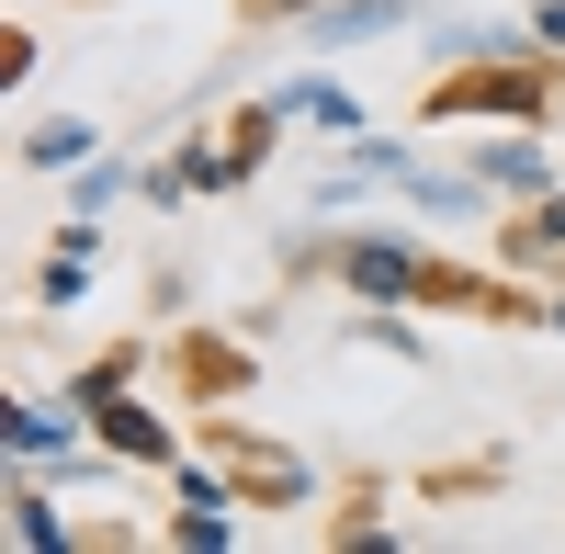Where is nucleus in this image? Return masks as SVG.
Listing matches in <instances>:
<instances>
[{
	"label": "nucleus",
	"mask_w": 565,
	"mask_h": 554,
	"mask_svg": "<svg viewBox=\"0 0 565 554\" xmlns=\"http://www.w3.org/2000/svg\"><path fill=\"white\" fill-rule=\"evenodd\" d=\"M487 181H509V193L532 181V193H543V148H532V136H521V148H487Z\"/></svg>",
	"instance_id": "39448f33"
},
{
	"label": "nucleus",
	"mask_w": 565,
	"mask_h": 554,
	"mask_svg": "<svg viewBox=\"0 0 565 554\" xmlns=\"http://www.w3.org/2000/svg\"><path fill=\"white\" fill-rule=\"evenodd\" d=\"M57 441H68V430L45 419V407H12V452H57Z\"/></svg>",
	"instance_id": "0eeeda50"
},
{
	"label": "nucleus",
	"mask_w": 565,
	"mask_h": 554,
	"mask_svg": "<svg viewBox=\"0 0 565 554\" xmlns=\"http://www.w3.org/2000/svg\"><path fill=\"white\" fill-rule=\"evenodd\" d=\"M12 532H23L34 554H57V543H68V532H57V510H45V498H12Z\"/></svg>",
	"instance_id": "423d86ee"
},
{
	"label": "nucleus",
	"mask_w": 565,
	"mask_h": 554,
	"mask_svg": "<svg viewBox=\"0 0 565 554\" xmlns=\"http://www.w3.org/2000/svg\"><path fill=\"white\" fill-rule=\"evenodd\" d=\"M103 430H114V452H148V465L170 452V430L148 419V407H103Z\"/></svg>",
	"instance_id": "7ed1b4c3"
},
{
	"label": "nucleus",
	"mask_w": 565,
	"mask_h": 554,
	"mask_svg": "<svg viewBox=\"0 0 565 554\" xmlns=\"http://www.w3.org/2000/svg\"><path fill=\"white\" fill-rule=\"evenodd\" d=\"M351 284H362V295H407L418 271H407V249H385V238H362V249H351Z\"/></svg>",
	"instance_id": "f03ea898"
},
{
	"label": "nucleus",
	"mask_w": 565,
	"mask_h": 554,
	"mask_svg": "<svg viewBox=\"0 0 565 554\" xmlns=\"http://www.w3.org/2000/svg\"><path fill=\"white\" fill-rule=\"evenodd\" d=\"M543 34H565V0H554V12H543Z\"/></svg>",
	"instance_id": "6e6552de"
},
{
	"label": "nucleus",
	"mask_w": 565,
	"mask_h": 554,
	"mask_svg": "<svg viewBox=\"0 0 565 554\" xmlns=\"http://www.w3.org/2000/svg\"><path fill=\"white\" fill-rule=\"evenodd\" d=\"M23 159H34V170H68V159H90V125H45Z\"/></svg>",
	"instance_id": "20e7f679"
},
{
	"label": "nucleus",
	"mask_w": 565,
	"mask_h": 554,
	"mask_svg": "<svg viewBox=\"0 0 565 554\" xmlns=\"http://www.w3.org/2000/svg\"><path fill=\"white\" fill-rule=\"evenodd\" d=\"M430 114H543V79L532 68H476V79H441Z\"/></svg>",
	"instance_id": "f257e3e1"
}]
</instances>
